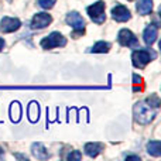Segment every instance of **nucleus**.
Masks as SVG:
<instances>
[{
    "mask_svg": "<svg viewBox=\"0 0 161 161\" xmlns=\"http://www.w3.org/2000/svg\"><path fill=\"white\" fill-rule=\"evenodd\" d=\"M134 112V119L136 122H139L140 125H148L156 116V109L151 108L148 103L146 102H139L134 105L133 108Z\"/></svg>",
    "mask_w": 161,
    "mask_h": 161,
    "instance_id": "1",
    "label": "nucleus"
},
{
    "mask_svg": "<svg viewBox=\"0 0 161 161\" xmlns=\"http://www.w3.org/2000/svg\"><path fill=\"white\" fill-rule=\"evenodd\" d=\"M153 58H156V53H153L151 50L140 48V47L139 50H136L131 54V61H133V65L136 68H144Z\"/></svg>",
    "mask_w": 161,
    "mask_h": 161,
    "instance_id": "2",
    "label": "nucleus"
},
{
    "mask_svg": "<svg viewBox=\"0 0 161 161\" xmlns=\"http://www.w3.org/2000/svg\"><path fill=\"white\" fill-rule=\"evenodd\" d=\"M40 44H41V47L45 48V50H51V48H55V47H64V45L67 44V40H65V37L62 36V34L54 31V33H51L50 36H47L45 38H42Z\"/></svg>",
    "mask_w": 161,
    "mask_h": 161,
    "instance_id": "3",
    "label": "nucleus"
},
{
    "mask_svg": "<svg viewBox=\"0 0 161 161\" xmlns=\"http://www.w3.org/2000/svg\"><path fill=\"white\" fill-rule=\"evenodd\" d=\"M88 14L96 24H102L105 21V3L102 0L93 3L88 7Z\"/></svg>",
    "mask_w": 161,
    "mask_h": 161,
    "instance_id": "4",
    "label": "nucleus"
},
{
    "mask_svg": "<svg viewBox=\"0 0 161 161\" xmlns=\"http://www.w3.org/2000/svg\"><path fill=\"white\" fill-rule=\"evenodd\" d=\"M117 40L119 42L123 45V47H139V41L134 37V34L131 33L127 28H123V30L119 31V36H117Z\"/></svg>",
    "mask_w": 161,
    "mask_h": 161,
    "instance_id": "5",
    "label": "nucleus"
},
{
    "mask_svg": "<svg viewBox=\"0 0 161 161\" xmlns=\"http://www.w3.org/2000/svg\"><path fill=\"white\" fill-rule=\"evenodd\" d=\"M53 21V17L47 13H37L36 16L33 17V21H31V27L34 30H41V28H45L48 24H51Z\"/></svg>",
    "mask_w": 161,
    "mask_h": 161,
    "instance_id": "6",
    "label": "nucleus"
},
{
    "mask_svg": "<svg viewBox=\"0 0 161 161\" xmlns=\"http://www.w3.org/2000/svg\"><path fill=\"white\" fill-rule=\"evenodd\" d=\"M21 23L19 19H13V17H3V20L0 21V30L3 33H13V31L19 30Z\"/></svg>",
    "mask_w": 161,
    "mask_h": 161,
    "instance_id": "7",
    "label": "nucleus"
},
{
    "mask_svg": "<svg viewBox=\"0 0 161 161\" xmlns=\"http://www.w3.org/2000/svg\"><path fill=\"white\" fill-rule=\"evenodd\" d=\"M67 23H68V25H71L75 31L83 33V30H85V21H83V19L76 13V11H71V13L68 14Z\"/></svg>",
    "mask_w": 161,
    "mask_h": 161,
    "instance_id": "8",
    "label": "nucleus"
},
{
    "mask_svg": "<svg viewBox=\"0 0 161 161\" xmlns=\"http://www.w3.org/2000/svg\"><path fill=\"white\" fill-rule=\"evenodd\" d=\"M112 17H113V20H116V21H127L129 19H130V11H129L127 7H125V6L122 4H117L116 7H113V10H112Z\"/></svg>",
    "mask_w": 161,
    "mask_h": 161,
    "instance_id": "9",
    "label": "nucleus"
},
{
    "mask_svg": "<svg viewBox=\"0 0 161 161\" xmlns=\"http://www.w3.org/2000/svg\"><path fill=\"white\" fill-rule=\"evenodd\" d=\"M143 38H144V42L148 45V47L153 45L157 40V27L156 25H153V24L147 25L144 33H143Z\"/></svg>",
    "mask_w": 161,
    "mask_h": 161,
    "instance_id": "10",
    "label": "nucleus"
},
{
    "mask_svg": "<svg viewBox=\"0 0 161 161\" xmlns=\"http://www.w3.org/2000/svg\"><path fill=\"white\" fill-rule=\"evenodd\" d=\"M31 153H33V156L37 157L38 160H45V158L50 157L47 148L44 147L42 143H34V144L31 146Z\"/></svg>",
    "mask_w": 161,
    "mask_h": 161,
    "instance_id": "11",
    "label": "nucleus"
},
{
    "mask_svg": "<svg viewBox=\"0 0 161 161\" xmlns=\"http://www.w3.org/2000/svg\"><path fill=\"white\" fill-rule=\"evenodd\" d=\"M153 10V0H137V11L142 16L150 14Z\"/></svg>",
    "mask_w": 161,
    "mask_h": 161,
    "instance_id": "12",
    "label": "nucleus"
},
{
    "mask_svg": "<svg viewBox=\"0 0 161 161\" xmlns=\"http://www.w3.org/2000/svg\"><path fill=\"white\" fill-rule=\"evenodd\" d=\"M102 150L103 144H100V143H86L85 144V153L89 157H96Z\"/></svg>",
    "mask_w": 161,
    "mask_h": 161,
    "instance_id": "13",
    "label": "nucleus"
},
{
    "mask_svg": "<svg viewBox=\"0 0 161 161\" xmlns=\"http://www.w3.org/2000/svg\"><path fill=\"white\" fill-rule=\"evenodd\" d=\"M147 151L150 156L154 157H160L161 156V143L158 140H151L147 144Z\"/></svg>",
    "mask_w": 161,
    "mask_h": 161,
    "instance_id": "14",
    "label": "nucleus"
},
{
    "mask_svg": "<svg viewBox=\"0 0 161 161\" xmlns=\"http://www.w3.org/2000/svg\"><path fill=\"white\" fill-rule=\"evenodd\" d=\"M38 114H40V108H38V103L37 102H31L28 105V119L30 122H37L38 120Z\"/></svg>",
    "mask_w": 161,
    "mask_h": 161,
    "instance_id": "15",
    "label": "nucleus"
},
{
    "mask_svg": "<svg viewBox=\"0 0 161 161\" xmlns=\"http://www.w3.org/2000/svg\"><path fill=\"white\" fill-rule=\"evenodd\" d=\"M10 116L13 122H19L20 117H21V106H20L19 102L11 103L10 106Z\"/></svg>",
    "mask_w": 161,
    "mask_h": 161,
    "instance_id": "16",
    "label": "nucleus"
},
{
    "mask_svg": "<svg viewBox=\"0 0 161 161\" xmlns=\"http://www.w3.org/2000/svg\"><path fill=\"white\" fill-rule=\"evenodd\" d=\"M109 48H110V44H109V42L99 41V42H96V44L92 47L91 53H100V54H103V53H108Z\"/></svg>",
    "mask_w": 161,
    "mask_h": 161,
    "instance_id": "17",
    "label": "nucleus"
},
{
    "mask_svg": "<svg viewBox=\"0 0 161 161\" xmlns=\"http://www.w3.org/2000/svg\"><path fill=\"white\" fill-rule=\"evenodd\" d=\"M133 80H134V88H133V91H134V92L142 91V89H143V85H142L143 79H142V76H139V75H136V74H134V75H133Z\"/></svg>",
    "mask_w": 161,
    "mask_h": 161,
    "instance_id": "18",
    "label": "nucleus"
},
{
    "mask_svg": "<svg viewBox=\"0 0 161 161\" xmlns=\"http://www.w3.org/2000/svg\"><path fill=\"white\" fill-rule=\"evenodd\" d=\"M147 103L151 106V108L157 109V108L160 106V99H158V96H157V95H151V96L147 99Z\"/></svg>",
    "mask_w": 161,
    "mask_h": 161,
    "instance_id": "19",
    "label": "nucleus"
},
{
    "mask_svg": "<svg viewBox=\"0 0 161 161\" xmlns=\"http://www.w3.org/2000/svg\"><path fill=\"white\" fill-rule=\"evenodd\" d=\"M55 2L57 0H38V4L41 6L42 8H51V7H54Z\"/></svg>",
    "mask_w": 161,
    "mask_h": 161,
    "instance_id": "20",
    "label": "nucleus"
},
{
    "mask_svg": "<svg viewBox=\"0 0 161 161\" xmlns=\"http://www.w3.org/2000/svg\"><path fill=\"white\" fill-rule=\"evenodd\" d=\"M69 160H80V153L79 151H74V153L69 154V157H68Z\"/></svg>",
    "mask_w": 161,
    "mask_h": 161,
    "instance_id": "21",
    "label": "nucleus"
},
{
    "mask_svg": "<svg viewBox=\"0 0 161 161\" xmlns=\"http://www.w3.org/2000/svg\"><path fill=\"white\" fill-rule=\"evenodd\" d=\"M127 160H137V161H139V160H140V157H137V156H129V157H127Z\"/></svg>",
    "mask_w": 161,
    "mask_h": 161,
    "instance_id": "22",
    "label": "nucleus"
},
{
    "mask_svg": "<svg viewBox=\"0 0 161 161\" xmlns=\"http://www.w3.org/2000/svg\"><path fill=\"white\" fill-rule=\"evenodd\" d=\"M3 47H4V41H3V38H0V51L3 50Z\"/></svg>",
    "mask_w": 161,
    "mask_h": 161,
    "instance_id": "23",
    "label": "nucleus"
},
{
    "mask_svg": "<svg viewBox=\"0 0 161 161\" xmlns=\"http://www.w3.org/2000/svg\"><path fill=\"white\" fill-rule=\"evenodd\" d=\"M0 156H3V148L0 147Z\"/></svg>",
    "mask_w": 161,
    "mask_h": 161,
    "instance_id": "24",
    "label": "nucleus"
}]
</instances>
